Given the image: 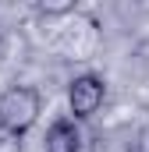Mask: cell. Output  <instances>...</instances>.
Segmentation results:
<instances>
[{
  "label": "cell",
  "mask_w": 149,
  "mask_h": 152,
  "mask_svg": "<svg viewBox=\"0 0 149 152\" xmlns=\"http://www.w3.org/2000/svg\"><path fill=\"white\" fill-rule=\"evenodd\" d=\"M74 7H78L74 0H43V4H39V14H68Z\"/></svg>",
  "instance_id": "277c9868"
},
{
  "label": "cell",
  "mask_w": 149,
  "mask_h": 152,
  "mask_svg": "<svg viewBox=\"0 0 149 152\" xmlns=\"http://www.w3.org/2000/svg\"><path fill=\"white\" fill-rule=\"evenodd\" d=\"M82 149V131L74 120H53V127L46 131V152H78Z\"/></svg>",
  "instance_id": "3957f363"
},
{
  "label": "cell",
  "mask_w": 149,
  "mask_h": 152,
  "mask_svg": "<svg viewBox=\"0 0 149 152\" xmlns=\"http://www.w3.org/2000/svg\"><path fill=\"white\" fill-rule=\"evenodd\" d=\"M39 110H43V99L32 85H11L0 96V127L7 134H25L39 120Z\"/></svg>",
  "instance_id": "6da1fadb"
},
{
  "label": "cell",
  "mask_w": 149,
  "mask_h": 152,
  "mask_svg": "<svg viewBox=\"0 0 149 152\" xmlns=\"http://www.w3.org/2000/svg\"><path fill=\"white\" fill-rule=\"evenodd\" d=\"M103 99H107V85H103V78H96V75L74 78L71 88H68V106H71L74 120L92 117L100 106H103Z\"/></svg>",
  "instance_id": "7a4b0ae2"
}]
</instances>
